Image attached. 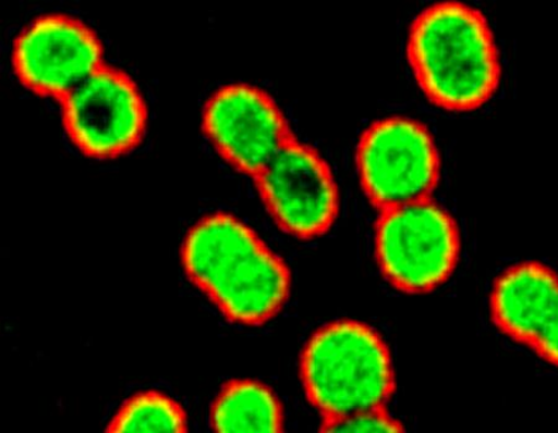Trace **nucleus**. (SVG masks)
<instances>
[{"mask_svg": "<svg viewBox=\"0 0 558 433\" xmlns=\"http://www.w3.org/2000/svg\"><path fill=\"white\" fill-rule=\"evenodd\" d=\"M182 263L189 280L223 318L256 327L281 312L291 294L284 261L235 216L213 213L187 232Z\"/></svg>", "mask_w": 558, "mask_h": 433, "instance_id": "nucleus-1", "label": "nucleus"}, {"mask_svg": "<svg viewBox=\"0 0 558 433\" xmlns=\"http://www.w3.org/2000/svg\"><path fill=\"white\" fill-rule=\"evenodd\" d=\"M408 60L429 101L452 112L474 111L497 92V41L487 17L458 0L432 4L413 20Z\"/></svg>", "mask_w": 558, "mask_h": 433, "instance_id": "nucleus-2", "label": "nucleus"}, {"mask_svg": "<svg viewBox=\"0 0 558 433\" xmlns=\"http://www.w3.org/2000/svg\"><path fill=\"white\" fill-rule=\"evenodd\" d=\"M301 381L323 419L386 408L396 391L385 341L353 320L331 322L314 333L302 351Z\"/></svg>", "mask_w": 558, "mask_h": 433, "instance_id": "nucleus-3", "label": "nucleus"}, {"mask_svg": "<svg viewBox=\"0 0 558 433\" xmlns=\"http://www.w3.org/2000/svg\"><path fill=\"white\" fill-rule=\"evenodd\" d=\"M375 255L387 283L404 294H427L454 273L461 234L452 214L427 198L381 211Z\"/></svg>", "mask_w": 558, "mask_h": 433, "instance_id": "nucleus-4", "label": "nucleus"}, {"mask_svg": "<svg viewBox=\"0 0 558 433\" xmlns=\"http://www.w3.org/2000/svg\"><path fill=\"white\" fill-rule=\"evenodd\" d=\"M363 191L385 211L427 200L440 177V158L425 124L409 116H389L367 126L356 149Z\"/></svg>", "mask_w": 558, "mask_h": 433, "instance_id": "nucleus-5", "label": "nucleus"}, {"mask_svg": "<svg viewBox=\"0 0 558 433\" xmlns=\"http://www.w3.org/2000/svg\"><path fill=\"white\" fill-rule=\"evenodd\" d=\"M60 103L69 139L88 158L129 154L146 134L148 111L138 86L106 63Z\"/></svg>", "mask_w": 558, "mask_h": 433, "instance_id": "nucleus-6", "label": "nucleus"}, {"mask_svg": "<svg viewBox=\"0 0 558 433\" xmlns=\"http://www.w3.org/2000/svg\"><path fill=\"white\" fill-rule=\"evenodd\" d=\"M260 200L279 228L311 240L335 225L339 191L327 161L293 138L254 177Z\"/></svg>", "mask_w": 558, "mask_h": 433, "instance_id": "nucleus-7", "label": "nucleus"}, {"mask_svg": "<svg viewBox=\"0 0 558 433\" xmlns=\"http://www.w3.org/2000/svg\"><path fill=\"white\" fill-rule=\"evenodd\" d=\"M13 69L31 92L62 101L104 65V47L89 26L76 17H38L16 36Z\"/></svg>", "mask_w": 558, "mask_h": 433, "instance_id": "nucleus-8", "label": "nucleus"}, {"mask_svg": "<svg viewBox=\"0 0 558 433\" xmlns=\"http://www.w3.org/2000/svg\"><path fill=\"white\" fill-rule=\"evenodd\" d=\"M203 131L229 165L251 177L295 138L274 98L245 84L225 86L209 98Z\"/></svg>", "mask_w": 558, "mask_h": 433, "instance_id": "nucleus-9", "label": "nucleus"}, {"mask_svg": "<svg viewBox=\"0 0 558 433\" xmlns=\"http://www.w3.org/2000/svg\"><path fill=\"white\" fill-rule=\"evenodd\" d=\"M490 311L502 333L558 366V280L551 268L525 261L506 270L493 286Z\"/></svg>", "mask_w": 558, "mask_h": 433, "instance_id": "nucleus-10", "label": "nucleus"}, {"mask_svg": "<svg viewBox=\"0 0 558 433\" xmlns=\"http://www.w3.org/2000/svg\"><path fill=\"white\" fill-rule=\"evenodd\" d=\"M210 421L219 433L284 431L281 403L269 387L250 379L223 385L213 404Z\"/></svg>", "mask_w": 558, "mask_h": 433, "instance_id": "nucleus-11", "label": "nucleus"}, {"mask_svg": "<svg viewBox=\"0 0 558 433\" xmlns=\"http://www.w3.org/2000/svg\"><path fill=\"white\" fill-rule=\"evenodd\" d=\"M107 432H187L186 413L173 399L157 392L141 393L125 401Z\"/></svg>", "mask_w": 558, "mask_h": 433, "instance_id": "nucleus-12", "label": "nucleus"}, {"mask_svg": "<svg viewBox=\"0 0 558 433\" xmlns=\"http://www.w3.org/2000/svg\"><path fill=\"white\" fill-rule=\"evenodd\" d=\"M320 432L330 433H371L404 432V428L395 420L386 408L359 411L344 418L323 419Z\"/></svg>", "mask_w": 558, "mask_h": 433, "instance_id": "nucleus-13", "label": "nucleus"}]
</instances>
